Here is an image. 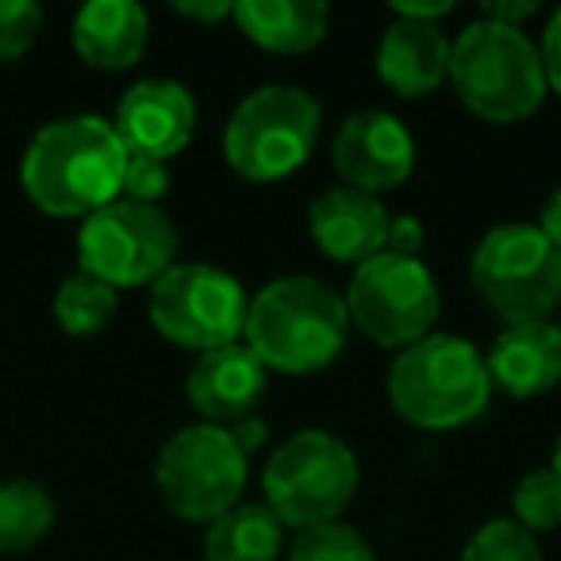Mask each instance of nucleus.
Wrapping results in <instances>:
<instances>
[{
  "label": "nucleus",
  "instance_id": "4be33fe9",
  "mask_svg": "<svg viewBox=\"0 0 561 561\" xmlns=\"http://www.w3.org/2000/svg\"><path fill=\"white\" fill-rule=\"evenodd\" d=\"M116 316V289L104 285V280L89 277V273H73L58 285L55 293V320L66 335L73 339H89L101 335L104 328Z\"/></svg>",
  "mask_w": 561,
  "mask_h": 561
},
{
  "label": "nucleus",
  "instance_id": "72a5a7b5",
  "mask_svg": "<svg viewBox=\"0 0 561 561\" xmlns=\"http://www.w3.org/2000/svg\"><path fill=\"white\" fill-rule=\"evenodd\" d=\"M538 231L553 242V250H561V188H553V196L546 201L542 219H538Z\"/></svg>",
  "mask_w": 561,
  "mask_h": 561
},
{
  "label": "nucleus",
  "instance_id": "cd10ccee",
  "mask_svg": "<svg viewBox=\"0 0 561 561\" xmlns=\"http://www.w3.org/2000/svg\"><path fill=\"white\" fill-rule=\"evenodd\" d=\"M423 224L415 216H389V231H385V254L397 257H420L423 250Z\"/></svg>",
  "mask_w": 561,
  "mask_h": 561
},
{
  "label": "nucleus",
  "instance_id": "5701e85b",
  "mask_svg": "<svg viewBox=\"0 0 561 561\" xmlns=\"http://www.w3.org/2000/svg\"><path fill=\"white\" fill-rule=\"evenodd\" d=\"M512 507H515V523L527 527L530 535L553 530L561 523V477L553 473V469L527 473L515 484Z\"/></svg>",
  "mask_w": 561,
  "mask_h": 561
},
{
  "label": "nucleus",
  "instance_id": "9d476101",
  "mask_svg": "<svg viewBox=\"0 0 561 561\" xmlns=\"http://www.w3.org/2000/svg\"><path fill=\"white\" fill-rule=\"evenodd\" d=\"M178 254V227L158 204L112 201L85 216L78 231L81 273L112 289L154 285Z\"/></svg>",
  "mask_w": 561,
  "mask_h": 561
},
{
  "label": "nucleus",
  "instance_id": "9b49d317",
  "mask_svg": "<svg viewBox=\"0 0 561 561\" xmlns=\"http://www.w3.org/2000/svg\"><path fill=\"white\" fill-rule=\"evenodd\" d=\"M346 316L377 346H412L438 320V289L420 257L377 254L358 265L343 297Z\"/></svg>",
  "mask_w": 561,
  "mask_h": 561
},
{
  "label": "nucleus",
  "instance_id": "c85d7f7f",
  "mask_svg": "<svg viewBox=\"0 0 561 561\" xmlns=\"http://www.w3.org/2000/svg\"><path fill=\"white\" fill-rule=\"evenodd\" d=\"M538 55H542L546 89H553V93L561 96V9L553 12V20H550V24H546V32H542V47H538Z\"/></svg>",
  "mask_w": 561,
  "mask_h": 561
},
{
  "label": "nucleus",
  "instance_id": "f257e3e1",
  "mask_svg": "<svg viewBox=\"0 0 561 561\" xmlns=\"http://www.w3.org/2000/svg\"><path fill=\"white\" fill-rule=\"evenodd\" d=\"M127 150L108 119L66 116L47 124L24 150L20 181L47 216H93L119 201Z\"/></svg>",
  "mask_w": 561,
  "mask_h": 561
},
{
  "label": "nucleus",
  "instance_id": "0eeeda50",
  "mask_svg": "<svg viewBox=\"0 0 561 561\" xmlns=\"http://www.w3.org/2000/svg\"><path fill=\"white\" fill-rule=\"evenodd\" d=\"M469 280L507 328L550 320L561 300V250L535 224H504L477 242Z\"/></svg>",
  "mask_w": 561,
  "mask_h": 561
},
{
  "label": "nucleus",
  "instance_id": "7c9ffc66",
  "mask_svg": "<svg viewBox=\"0 0 561 561\" xmlns=\"http://www.w3.org/2000/svg\"><path fill=\"white\" fill-rule=\"evenodd\" d=\"M173 9L181 12V16L196 20V24H219V20H227L234 12V4H227V0H178Z\"/></svg>",
  "mask_w": 561,
  "mask_h": 561
},
{
  "label": "nucleus",
  "instance_id": "2eb2a0df",
  "mask_svg": "<svg viewBox=\"0 0 561 561\" xmlns=\"http://www.w3.org/2000/svg\"><path fill=\"white\" fill-rule=\"evenodd\" d=\"M188 404L216 427H231V423L247 420L257 408L265 392V366L254 358L247 343L219 346L196 358L188 369Z\"/></svg>",
  "mask_w": 561,
  "mask_h": 561
},
{
  "label": "nucleus",
  "instance_id": "bb28decb",
  "mask_svg": "<svg viewBox=\"0 0 561 561\" xmlns=\"http://www.w3.org/2000/svg\"><path fill=\"white\" fill-rule=\"evenodd\" d=\"M170 193V165L147 154H127L124 165V185H119V201L135 204H154Z\"/></svg>",
  "mask_w": 561,
  "mask_h": 561
},
{
  "label": "nucleus",
  "instance_id": "dca6fc26",
  "mask_svg": "<svg viewBox=\"0 0 561 561\" xmlns=\"http://www.w3.org/2000/svg\"><path fill=\"white\" fill-rule=\"evenodd\" d=\"M484 366H489V381L504 392L519 400L538 397L561 381V328L550 320L504 328Z\"/></svg>",
  "mask_w": 561,
  "mask_h": 561
},
{
  "label": "nucleus",
  "instance_id": "c756f323",
  "mask_svg": "<svg viewBox=\"0 0 561 561\" xmlns=\"http://www.w3.org/2000/svg\"><path fill=\"white\" fill-rule=\"evenodd\" d=\"M535 12H538V0H489L484 4V20H496V24L507 27H519Z\"/></svg>",
  "mask_w": 561,
  "mask_h": 561
},
{
  "label": "nucleus",
  "instance_id": "393cba45",
  "mask_svg": "<svg viewBox=\"0 0 561 561\" xmlns=\"http://www.w3.org/2000/svg\"><path fill=\"white\" fill-rule=\"evenodd\" d=\"M461 561H542L535 535L515 519H489L461 550Z\"/></svg>",
  "mask_w": 561,
  "mask_h": 561
},
{
  "label": "nucleus",
  "instance_id": "1a4fd4ad",
  "mask_svg": "<svg viewBox=\"0 0 561 561\" xmlns=\"http://www.w3.org/2000/svg\"><path fill=\"white\" fill-rule=\"evenodd\" d=\"M154 481L173 515L188 523H216L239 507L247 489V454L234 443L231 427H181L158 454Z\"/></svg>",
  "mask_w": 561,
  "mask_h": 561
},
{
  "label": "nucleus",
  "instance_id": "a878e982",
  "mask_svg": "<svg viewBox=\"0 0 561 561\" xmlns=\"http://www.w3.org/2000/svg\"><path fill=\"white\" fill-rule=\"evenodd\" d=\"M43 32V9L35 0H0V62H16Z\"/></svg>",
  "mask_w": 561,
  "mask_h": 561
},
{
  "label": "nucleus",
  "instance_id": "412c9836",
  "mask_svg": "<svg viewBox=\"0 0 561 561\" xmlns=\"http://www.w3.org/2000/svg\"><path fill=\"white\" fill-rule=\"evenodd\" d=\"M55 527V500L35 481H0V553H24Z\"/></svg>",
  "mask_w": 561,
  "mask_h": 561
},
{
  "label": "nucleus",
  "instance_id": "6ab92c4d",
  "mask_svg": "<svg viewBox=\"0 0 561 561\" xmlns=\"http://www.w3.org/2000/svg\"><path fill=\"white\" fill-rule=\"evenodd\" d=\"M234 24L250 43L280 55L312 50L328 35V4L320 0H242L234 4Z\"/></svg>",
  "mask_w": 561,
  "mask_h": 561
},
{
  "label": "nucleus",
  "instance_id": "473e14b6",
  "mask_svg": "<svg viewBox=\"0 0 561 561\" xmlns=\"http://www.w3.org/2000/svg\"><path fill=\"white\" fill-rule=\"evenodd\" d=\"M231 435H234V443L242 446V454L250 458V454H254L257 446L265 443V423L262 420H250V415H247V420L231 423Z\"/></svg>",
  "mask_w": 561,
  "mask_h": 561
},
{
  "label": "nucleus",
  "instance_id": "6e6552de",
  "mask_svg": "<svg viewBox=\"0 0 561 561\" xmlns=\"http://www.w3.org/2000/svg\"><path fill=\"white\" fill-rule=\"evenodd\" d=\"M250 297L227 270L208 262L170 265L150 285V323L181 351L208 354L234 346L247 328Z\"/></svg>",
  "mask_w": 561,
  "mask_h": 561
},
{
  "label": "nucleus",
  "instance_id": "7ed1b4c3",
  "mask_svg": "<svg viewBox=\"0 0 561 561\" xmlns=\"http://www.w3.org/2000/svg\"><path fill=\"white\" fill-rule=\"evenodd\" d=\"M458 101L489 124L527 119L546 96L538 47L523 27L477 20L450 43V73Z\"/></svg>",
  "mask_w": 561,
  "mask_h": 561
},
{
  "label": "nucleus",
  "instance_id": "b1692460",
  "mask_svg": "<svg viewBox=\"0 0 561 561\" xmlns=\"http://www.w3.org/2000/svg\"><path fill=\"white\" fill-rule=\"evenodd\" d=\"M289 561H377L369 542L346 523H320L297 535Z\"/></svg>",
  "mask_w": 561,
  "mask_h": 561
},
{
  "label": "nucleus",
  "instance_id": "a211bd4d",
  "mask_svg": "<svg viewBox=\"0 0 561 561\" xmlns=\"http://www.w3.org/2000/svg\"><path fill=\"white\" fill-rule=\"evenodd\" d=\"M450 73V39L438 24L397 20L377 47V78L400 96H427Z\"/></svg>",
  "mask_w": 561,
  "mask_h": 561
},
{
  "label": "nucleus",
  "instance_id": "4468645a",
  "mask_svg": "<svg viewBox=\"0 0 561 561\" xmlns=\"http://www.w3.org/2000/svg\"><path fill=\"white\" fill-rule=\"evenodd\" d=\"M308 231H312V242L328 257L346 265H366L377 254H385L389 211H385V204L377 196L335 185L312 201Z\"/></svg>",
  "mask_w": 561,
  "mask_h": 561
},
{
  "label": "nucleus",
  "instance_id": "423d86ee",
  "mask_svg": "<svg viewBox=\"0 0 561 561\" xmlns=\"http://www.w3.org/2000/svg\"><path fill=\"white\" fill-rule=\"evenodd\" d=\"M265 507L285 527H320L335 523L358 489V458L331 431H297L280 443L262 473Z\"/></svg>",
  "mask_w": 561,
  "mask_h": 561
},
{
  "label": "nucleus",
  "instance_id": "f3484780",
  "mask_svg": "<svg viewBox=\"0 0 561 561\" xmlns=\"http://www.w3.org/2000/svg\"><path fill=\"white\" fill-rule=\"evenodd\" d=\"M150 20L135 0H93L73 16V50L93 70H131L147 50Z\"/></svg>",
  "mask_w": 561,
  "mask_h": 561
},
{
  "label": "nucleus",
  "instance_id": "f8f14e48",
  "mask_svg": "<svg viewBox=\"0 0 561 561\" xmlns=\"http://www.w3.org/2000/svg\"><path fill=\"white\" fill-rule=\"evenodd\" d=\"M331 158L346 188L377 196L408 181L415 165V139L392 112L366 108L339 127Z\"/></svg>",
  "mask_w": 561,
  "mask_h": 561
},
{
  "label": "nucleus",
  "instance_id": "20e7f679",
  "mask_svg": "<svg viewBox=\"0 0 561 561\" xmlns=\"http://www.w3.org/2000/svg\"><path fill=\"white\" fill-rule=\"evenodd\" d=\"M492 397L489 366L458 335H427L404 346L389 369V400L412 427L454 431L477 420Z\"/></svg>",
  "mask_w": 561,
  "mask_h": 561
},
{
  "label": "nucleus",
  "instance_id": "aec40b11",
  "mask_svg": "<svg viewBox=\"0 0 561 561\" xmlns=\"http://www.w3.org/2000/svg\"><path fill=\"white\" fill-rule=\"evenodd\" d=\"M285 523L265 504H239L204 535V561H277Z\"/></svg>",
  "mask_w": 561,
  "mask_h": 561
},
{
  "label": "nucleus",
  "instance_id": "39448f33",
  "mask_svg": "<svg viewBox=\"0 0 561 561\" xmlns=\"http://www.w3.org/2000/svg\"><path fill=\"white\" fill-rule=\"evenodd\" d=\"M320 101L297 85H262L231 112L224 158L247 181H280L308 162L320 135Z\"/></svg>",
  "mask_w": 561,
  "mask_h": 561
},
{
  "label": "nucleus",
  "instance_id": "f03ea898",
  "mask_svg": "<svg viewBox=\"0 0 561 561\" xmlns=\"http://www.w3.org/2000/svg\"><path fill=\"white\" fill-rule=\"evenodd\" d=\"M351 316L335 289L316 277L270 280L247 308L242 339L265 369L277 374H316L331 366L346 343Z\"/></svg>",
  "mask_w": 561,
  "mask_h": 561
},
{
  "label": "nucleus",
  "instance_id": "2f4dec72",
  "mask_svg": "<svg viewBox=\"0 0 561 561\" xmlns=\"http://www.w3.org/2000/svg\"><path fill=\"white\" fill-rule=\"evenodd\" d=\"M450 9H454L450 0H431V4H423V0H397V16L420 20V24H435V20L446 16Z\"/></svg>",
  "mask_w": 561,
  "mask_h": 561
},
{
  "label": "nucleus",
  "instance_id": "f704fd0d",
  "mask_svg": "<svg viewBox=\"0 0 561 561\" xmlns=\"http://www.w3.org/2000/svg\"><path fill=\"white\" fill-rule=\"evenodd\" d=\"M550 469L561 477V438H558V446H553V466H550Z\"/></svg>",
  "mask_w": 561,
  "mask_h": 561
},
{
  "label": "nucleus",
  "instance_id": "ddd939ff",
  "mask_svg": "<svg viewBox=\"0 0 561 561\" xmlns=\"http://www.w3.org/2000/svg\"><path fill=\"white\" fill-rule=\"evenodd\" d=\"M196 127V101L185 85L162 78L135 81L116 104V119L112 131L119 135L127 154H147V158H173L185 150Z\"/></svg>",
  "mask_w": 561,
  "mask_h": 561
}]
</instances>
